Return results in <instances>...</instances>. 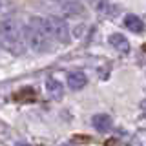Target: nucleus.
<instances>
[{"label": "nucleus", "instance_id": "1a4fd4ad", "mask_svg": "<svg viewBox=\"0 0 146 146\" xmlns=\"http://www.w3.org/2000/svg\"><path fill=\"white\" fill-rule=\"evenodd\" d=\"M64 13H66L68 17H79L84 13V6H82L80 2H77V0H71V2H66L64 4Z\"/></svg>", "mask_w": 146, "mask_h": 146}, {"label": "nucleus", "instance_id": "7ed1b4c3", "mask_svg": "<svg viewBox=\"0 0 146 146\" xmlns=\"http://www.w3.org/2000/svg\"><path fill=\"white\" fill-rule=\"evenodd\" d=\"M42 22H44V27H46V33L49 35V38L57 40L60 44H68L71 40V31H70V26L68 22L60 17H42Z\"/></svg>", "mask_w": 146, "mask_h": 146}, {"label": "nucleus", "instance_id": "f8f14e48", "mask_svg": "<svg viewBox=\"0 0 146 146\" xmlns=\"http://www.w3.org/2000/svg\"><path fill=\"white\" fill-rule=\"evenodd\" d=\"M0 46H2V44H0Z\"/></svg>", "mask_w": 146, "mask_h": 146}, {"label": "nucleus", "instance_id": "f03ea898", "mask_svg": "<svg viewBox=\"0 0 146 146\" xmlns=\"http://www.w3.org/2000/svg\"><path fill=\"white\" fill-rule=\"evenodd\" d=\"M26 36L27 48H31L36 53H46L53 46V40L49 38V35L46 33V27L42 22V17H31L29 22L22 27Z\"/></svg>", "mask_w": 146, "mask_h": 146}, {"label": "nucleus", "instance_id": "f257e3e1", "mask_svg": "<svg viewBox=\"0 0 146 146\" xmlns=\"http://www.w3.org/2000/svg\"><path fill=\"white\" fill-rule=\"evenodd\" d=\"M0 44H2L11 55H15V57L24 55L26 49H27L24 29H22L15 20H11V18L2 20L0 22Z\"/></svg>", "mask_w": 146, "mask_h": 146}, {"label": "nucleus", "instance_id": "9d476101", "mask_svg": "<svg viewBox=\"0 0 146 146\" xmlns=\"http://www.w3.org/2000/svg\"><path fill=\"white\" fill-rule=\"evenodd\" d=\"M139 108H141V111H143V113H144V115H146V99H143V100H141V104H139Z\"/></svg>", "mask_w": 146, "mask_h": 146}, {"label": "nucleus", "instance_id": "9b49d317", "mask_svg": "<svg viewBox=\"0 0 146 146\" xmlns=\"http://www.w3.org/2000/svg\"><path fill=\"white\" fill-rule=\"evenodd\" d=\"M62 146H75V144H62Z\"/></svg>", "mask_w": 146, "mask_h": 146}, {"label": "nucleus", "instance_id": "20e7f679", "mask_svg": "<svg viewBox=\"0 0 146 146\" xmlns=\"http://www.w3.org/2000/svg\"><path fill=\"white\" fill-rule=\"evenodd\" d=\"M66 82H68V88L70 90L79 91L88 84V75L84 71H70L66 75Z\"/></svg>", "mask_w": 146, "mask_h": 146}, {"label": "nucleus", "instance_id": "6e6552de", "mask_svg": "<svg viewBox=\"0 0 146 146\" xmlns=\"http://www.w3.org/2000/svg\"><path fill=\"white\" fill-rule=\"evenodd\" d=\"M122 22H124L126 29L133 31V33H141V31H144V22L141 20L137 15H126Z\"/></svg>", "mask_w": 146, "mask_h": 146}, {"label": "nucleus", "instance_id": "0eeeda50", "mask_svg": "<svg viewBox=\"0 0 146 146\" xmlns=\"http://www.w3.org/2000/svg\"><path fill=\"white\" fill-rule=\"evenodd\" d=\"M46 90H48V93L51 95L53 99H57V100H60L62 95H64L62 82L58 80V79H55V77H49V79L46 80Z\"/></svg>", "mask_w": 146, "mask_h": 146}, {"label": "nucleus", "instance_id": "39448f33", "mask_svg": "<svg viewBox=\"0 0 146 146\" xmlns=\"http://www.w3.org/2000/svg\"><path fill=\"white\" fill-rule=\"evenodd\" d=\"M91 124H93V128L99 131V133H106V131L111 130L113 121H111V117H110L108 113H97V115L91 117Z\"/></svg>", "mask_w": 146, "mask_h": 146}, {"label": "nucleus", "instance_id": "423d86ee", "mask_svg": "<svg viewBox=\"0 0 146 146\" xmlns=\"http://www.w3.org/2000/svg\"><path fill=\"white\" fill-rule=\"evenodd\" d=\"M108 42L119 53H128L130 51V42H128V38L122 33H111L108 36Z\"/></svg>", "mask_w": 146, "mask_h": 146}]
</instances>
